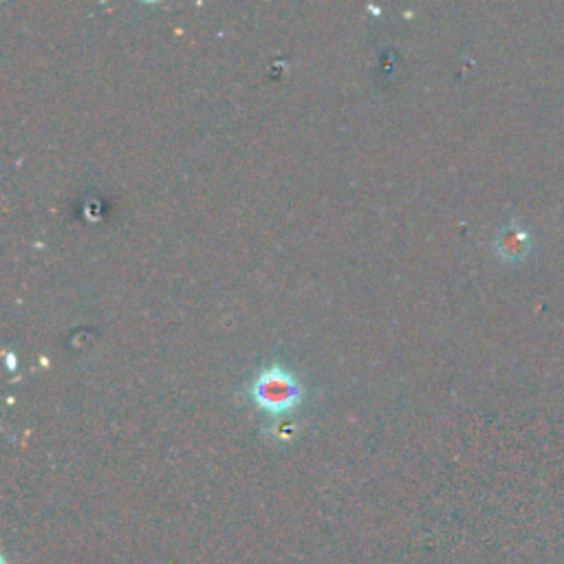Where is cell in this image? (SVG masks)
I'll return each instance as SVG.
<instances>
[{
  "label": "cell",
  "instance_id": "obj_2",
  "mask_svg": "<svg viewBox=\"0 0 564 564\" xmlns=\"http://www.w3.org/2000/svg\"><path fill=\"white\" fill-rule=\"evenodd\" d=\"M529 249H531V238L527 230H523V227L516 223L507 225L496 238V252L501 254L505 260L525 258Z\"/></svg>",
  "mask_w": 564,
  "mask_h": 564
},
{
  "label": "cell",
  "instance_id": "obj_1",
  "mask_svg": "<svg viewBox=\"0 0 564 564\" xmlns=\"http://www.w3.org/2000/svg\"><path fill=\"white\" fill-rule=\"evenodd\" d=\"M254 397L269 412H285L296 406L300 390L296 379L282 368H267L254 384Z\"/></svg>",
  "mask_w": 564,
  "mask_h": 564
}]
</instances>
